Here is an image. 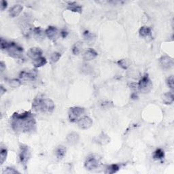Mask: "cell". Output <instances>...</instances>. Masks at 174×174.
<instances>
[{
	"instance_id": "obj_13",
	"label": "cell",
	"mask_w": 174,
	"mask_h": 174,
	"mask_svg": "<svg viewBox=\"0 0 174 174\" xmlns=\"http://www.w3.org/2000/svg\"><path fill=\"white\" fill-rule=\"evenodd\" d=\"M33 36L35 39L38 42H41L44 40L46 35L45 31H44L41 27H39L33 28Z\"/></svg>"
},
{
	"instance_id": "obj_28",
	"label": "cell",
	"mask_w": 174,
	"mask_h": 174,
	"mask_svg": "<svg viewBox=\"0 0 174 174\" xmlns=\"http://www.w3.org/2000/svg\"><path fill=\"white\" fill-rule=\"evenodd\" d=\"M60 58H61V54L57 52H54L51 54L50 60H51V62L55 63H57L59 59H60Z\"/></svg>"
},
{
	"instance_id": "obj_19",
	"label": "cell",
	"mask_w": 174,
	"mask_h": 174,
	"mask_svg": "<svg viewBox=\"0 0 174 174\" xmlns=\"http://www.w3.org/2000/svg\"><path fill=\"white\" fill-rule=\"evenodd\" d=\"M66 154V148L63 146H59L55 150V155L59 159H62Z\"/></svg>"
},
{
	"instance_id": "obj_7",
	"label": "cell",
	"mask_w": 174,
	"mask_h": 174,
	"mask_svg": "<svg viewBox=\"0 0 174 174\" xmlns=\"http://www.w3.org/2000/svg\"><path fill=\"white\" fill-rule=\"evenodd\" d=\"M100 165V159H99L97 156H95L93 155L90 156L87 158L84 167L85 168L89 170V171H93V170L97 169Z\"/></svg>"
},
{
	"instance_id": "obj_8",
	"label": "cell",
	"mask_w": 174,
	"mask_h": 174,
	"mask_svg": "<svg viewBox=\"0 0 174 174\" xmlns=\"http://www.w3.org/2000/svg\"><path fill=\"white\" fill-rule=\"evenodd\" d=\"M36 73L31 71H22L19 74V78L22 81L25 82H32L36 78Z\"/></svg>"
},
{
	"instance_id": "obj_34",
	"label": "cell",
	"mask_w": 174,
	"mask_h": 174,
	"mask_svg": "<svg viewBox=\"0 0 174 174\" xmlns=\"http://www.w3.org/2000/svg\"><path fill=\"white\" fill-rule=\"evenodd\" d=\"M68 31H65V30H63V31H62L60 33V35H61V36L62 37V38H66L67 37V35H68Z\"/></svg>"
},
{
	"instance_id": "obj_9",
	"label": "cell",
	"mask_w": 174,
	"mask_h": 174,
	"mask_svg": "<svg viewBox=\"0 0 174 174\" xmlns=\"http://www.w3.org/2000/svg\"><path fill=\"white\" fill-rule=\"evenodd\" d=\"M159 65L163 70H168L173 66V60L167 56H163L159 59Z\"/></svg>"
},
{
	"instance_id": "obj_31",
	"label": "cell",
	"mask_w": 174,
	"mask_h": 174,
	"mask_svg": "<svg viewBox=\"0 0 174 174\" xmlns=\"http://www.w3.org/2000/svg\"><path fill=\"white\" fill-rule=\"evenodd\" d=\"M173 76H169V78H167V80H166V83H167V86L169 87L171 89H173Z\"/></svg>"
},
{
	"instance_id": "obj_25",
	"label": "cell",
	"mask_w": 174,
	"mask_h": 174,
	"mask_svg": "<svg viewBox=\"0 0 174 174\" xmlns=\"http://www.w3.org/2000/svg\"><path fill=\"white\" fill-rule=\"evenodd\" d=\"M83 36H84L85 40L89 43L93 42V40L95 39V36L94 34L90 32L89 31H85L84 33H83Z\"/></svg>"
},
{
	"instance_id": "obj_30",
	"label": "cell",
	"mask_w": 174,
	"mask_h": 174,
	"mask_svg": "<svg viewBox=\"0 0 174 174\" xmlns=\"http://www.w3.org/2000/svg\"><path fill=\"white\" fill-rule=\"evenodd\" d=\"M14 173H20V172L13 167H7L4 171H3V174H14Z\"/></svg>"
},
{
	"instance_id": "obj_26",
	"label": "cell",
	"mask_w": 174,
	"mask_h": 174,
	"mask_svg": "<svg viewBox=\"0 0 174 174\" xmlns=\"http://www.w3.org/2000/svg\"><path fill=\"white\" fill-rule=\"evenodd\" d=\"M130 61L126 59H120V60H119L117 62V64L118 65V66H120V68L123 69H128V68L130 65Z\"/></svg>"
},
{
	"instance_id": "obj_27",
	"label": "cell",
	"mask_w": 174,
	"mask_h": 174,
	"mask_svg": "<svg viewBox=\"0 0 174 174\" xmlns=\"http://www.w3.org/2000/svg\"><path fill=\"white\" fill-rule=\"evenodd\" d=\"M8 156V150L5 148H1V151H0V164L2 165L6 161V158Z\"/></svg>"
},
{
	"instance_id": "obj_3",
	"label": "cell",
	"mask_w": 174,
	"mask_h": 174,
	"mask_svg": "<svg viewBox=\"0 0 174 174\" xmlns=\"http://www.w3.org/2000/svg\"><path fill=\"white\" fill-rule=\"evenodd\" d=\"M1 49L2 50H5L8 53L10 57L14 59H21L23 57V49L17 43L13 42H8L2 38H1Z\"/></svg>"
},
{
	"instance_id": "obj_5",
	"label": "cell",
	"mask_w": 174,
	"mask_h": 174,
	"mask_svg": "<svg viewBox=\"0 0 174 174\" xmlns=\"http://www.w3.org/2000/svg\"><path fill=\"white\" fill-rule=\"evenodd\" d=\"M31 157V151L29 146L25 144H21L20 146V153L19 159L21 164L25 168L27 167V163Z\"/></svg>"
},
{
	"instance_id": "obj_10",
	"label": "cell",
	"mask_w": 174,
	"mask_h": 174,
	"mask_svg": "<svg viewBox=\"0 0 174 174\" xmlns=\"http://www.w3.org/2000/svg\"><path fill=\"white\" fill-rule=\"evenodd\" d=\"M77 123L80 129L86 130L91 127V126L93 125V120L90 117L84 116L82 117L77 122Z\"/></svg>"
},
{
	"instance_id": "obj_2",
	"label": "cell",
	"mask_w": 174,
	"mask_h": 174,
	"mask_svg": "<svg viewBox=\"0 0 174 174\" xmlns=\"http://www.w3.org/2000/svg\"><path fill=\"white\" fill-rule=\"evenodd\" d=\"M32 108L36 112L50 114L55 108L54 103L50 98H46L42 95H38L34 99Z\"/></svg>"
},
{
	"instance_id": "obj_1",
	"label": "cell",
	"mask_w": 174,
	"mask_h": 174,
	"mask_svg": "<svg viewBox=\"0 0 174 174\" xmlns=\"http://www.w3.org/2000/svg\"><path fill=\"white\" fill-rule=\"evenodd\" d=\"M13 129L17 133H29L35 130L36 122L33 114L30 111L21 114L15 112L10 118Z\"/></svg>"
},
{
	"instance_id": "obj_33",
	"label": "cell",
	"mask_w": 174,
	"mask_h": 174,
	"mask_svg": "<svg viewBox=\"0 0 174 174\" xmlns=\"http://www.w3.org/2000/svg\"><path fill=\"white\" fill-rule=\"evenodd\" d=\"M0 68H1V73L2 74L6 69V65L3 61H1V63H0Z\"/></svg>"
},
{
	"instance_id": "obj_22",
	"label": "cell",
	"mask_w": 174,
	"mask_h": 174,
	"mask_svg": "<svg viewBox=\"0 0 174 174\" xmlns=\"http://www.w3.org/2000/svg\"><path fill=\"white\" fill-rule=\"evenodd\" d=\"M33 63L35 68H40V67L44 66L47 63V60L45 57H40L33 61Z\"/></svg>"
},
{
	"instance_id": "obj_4",
	"label": "cell",
	"mask_w": 174,
	"mask_h": 174,
	"mask_svg": "<svg viewBox=\"0 0 174 174\" xmlns=\"http://www.w3.org/2000/svg\"><path fill=\"white\" fill-rule=\"evenodd\" d=\"M84 108L80 107H72L69 110V119L71 122H77L82 117L84 116Z\"/></svg>"
},
{
	"instance_id": "obj_20",
	"label": "cell",
	"mask_w": 174,
	"mask_h": 174,
	"mask_svg": "<svg viewBox=\"0 0 174 174\" xmlns=\"http://www.w3.org/2000/svg\"><path fill=\"white\" fill-rule=\"evenodd\" d=\"M120 168V165H118V164L110 165H109V166H108V167H107L104 173H108V174L115 173H116V172L119 171Z\"/></svg>"
},
{
	"instance_id": "obj_23",
	"label": "cell",
	"mask_w": 174,
	"mask_h": 174,
	"mask_svg": "<svg viewBox=\"0 0 174 174\" xmlns=\"http://www.w3.org/2000/svg\"><path fill=\"white\" fill-rule=\"evenodd\" d=\"M82 50V42L79 41L76 43H75V44L72 47V53L74 55H78L81 53Z\"/></svg>"
},
{
	"instance_id": "obj_21",
	"label": "cell",
	"mask_w": 174,
	"mask_h": 174,
	"mask_svg": "<svg viewBox=\"0 0 174 174\" xmlns=\"http://www.w3.org/2000/svg\"><path fill=\"white\" fill-rule=\"evenodd\" d=\"M139 34L141 38L148 37L149 35H151V29L147 26L141 27L139 31Z\"/></svg>"
},
{
	"instance_id": "obj_17",
	"label": "cell",
	"mask_w": 174,
	"mask_h": 174,
	"mask_svg": "<svg viewBox=\"0 0 174 174\" xmlns=\"http://www.w3.org/2000/svg\"><path fill=\"white\" fill-rule=\"evenodd\" d=\"M23 10V6L19 5V4H17L14 5L13 7H12L10 9L9 11V14L11 17H18V16L21 13V12Z\"/></svg>"
},
{
	"instance_id": "obj_6",
	"label": "cell",
	"mask_w": 174,
	"mask_h": 174,
	"mask_svg": "<svg viewBox=\"0 0 174 174\" xmlns=\"http://www.w3.org/2000/svg\"><path fill=\"white\" fill-rule=\"evenodd\" d=\"M140 91L142 93H148L152 89V83L148 77V74H146L142 77L137 84Z\"/></svg>"
},
{
	"instance_id": "obj_24",
	"label": "cell",
	"mask_w": 174,
	"mask_h": 174,
	"mask_svg": "<svg viewBox=\"0 0 174 174\" xmlns=\"http://www.w3.org/2000/svg\"><path fill=\"white\" fill-rule=\"evenodd\" d=\"M165 157L164 150L161 148L156 150L153 154V159L155 160H162Z\"/></svg>"
},
{
	"instance_id": "obj_32",
	"label": "cell",
	"mask_w": 174,
	"mask_h": 174,
	"mask_svg": "<svg viewBox=\"0 0 174 174\" xmlns=\"http://www.w3.org/2000/svg\"><path fill=\"white\" fill-rule=\"evenodd\" d=\"M8 6V3L6 1H4V0H2L1 2V10L3 11Z\"/></svg>"
},
{
	"instance_id": "obj_35",
	"label": "cell",
	"mask_w": 174,
	"mask_h": 174,
	"mask_svg": "<svg viewBox=\"0 0 174 174\" xmlns=\"http://www.w3.org/2000/svg\"><path fill=\"white\" fill-rule=\"evenodd\" d=\"M0 89H1V91H0V93H1V96H2L3 95L6 93V90L4 89V88H3V86H1V88H0Z\"/></svg>"
},
{
	"instance_id": "obj_16",
	"label": "cell",
	"mask_w": 174,
	"mask_h": 174,
	"mask_svg": "<svg viewBox=\"0 0 174 174\" xmlns=\"http://www.w3.org/2000/svg\"><path fill=\"white\" fill-rule=\"evenodd\" d=\"M67 9L74 12V13H82V7L80 4H78L76 2H68V7Z\"/></svg>"
},
{
	"instance_id": "obj_15",
	"label": "cell",
	"mask_w": 174,
	"mask_h": 174,
	"mask_svg": "<svg viewBox=\"0 0 174 174\" xmlns=\"http://www.w3.org/2000/svg\"><path fill=\"white\" fill-rule=\"evenodd\" d=\"M98 55V53L93 49H89L85 51L83 54V59L85 61H91L95 59Z\"/></svg>"
},
{
	"instance_id": "obj_18",
	"label": "cell",
	"mask_w": 174,
	"mask_h": 174,
	"mask_svg": "<svg viewBox=\"0 0 174 174\" xmlns=\"http://www.w3.org/2000/svg\"><path fill=\"white\" fill-rule=\"evenodd\" d=\"M162 100L165 104H171L173 102V93L172 92H168L162 95Z\"/></svg>"
},
{
	"instance_id": "obj_14",
	"label": "cell",
	"mask_w": 174,
	"mask_h": 174,
	"mask_svg": "<svg viewBox=\"0 0 174 174\" xmlns=\"http://www.w3.org/2000/svg\"><path fill=\"white\" fill-rule=\"evenodd\" d=\"M79 139H80V137H79V135L76 132H72L69 133L66 137L67 142L69 145L72 146L76 145L78 142Z\"/></svg>"
},
{
	"instance_id": "obj_12",
	"label": "cell",
	"mask_w": 174,
	"mask_h": 174,
	"mask_svg": "<svg viewBox=\"0 0 174 174\" xmlns=\"http://www.w3.org/2000/svg\"><path fill=\"white\" fill-rule=\"evenodd\" d=\"M27 56L31 59H33V61L35 60L39 57H42V50L38 48V47H33V48H31L27 53Z\"/></svg>"
},
{
	"instance_id": "obj_29",
	"label": "cell",
	"mask_w": 174,
	"mask_h": 174,
	"mask_svg": "<svg viewBox=\"0 0 174 174\" xmlns=\"http://www.w3.org/2000/svg\"><path fill=\"white\" fill-rule=\"evenodd\" d=\"M9 84L10 86L13 87V88H17L21 84V82L18 79H13V80H9Z\"/></svg>"
},
{
	"instance_id": "obj_11",
	"label": "cell",
	"mask_w": 174,
	"mask_h": 174,
	"mask_svg": "<svg viewBox=\"0 0 174 174\" xmlns=\"http://www.w3.org/2000/svg\"><path fill=\"white\" fill-rule=\"evenodd\" d=\"M46 36L48 37L50 40L55 42L58 39L59 36L60 35V33L59 32V30L55 27L49 26L45 31Z\"/></svg>"
}]
</instances>
